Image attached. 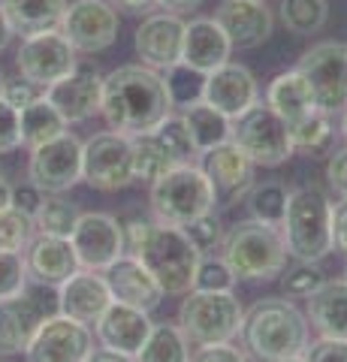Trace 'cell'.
<instances>
[{"label":"cell","mask_w":347,"mask_h":362,"mask_svg":"<svg viewBox=\"0 0 347 362\" xmlns=\"http://www.w3.org/2000/svg\"><path fill=\"white\" fill-rule=\"evenodd\" d=\"M332 202L320 187H296L287 197V211L281 221V235L287 257L299 263H320L332 254Z\"/></svg>","instance_id":"4"},{"label":"cell","mask_w":347,"mask_h":362,"mask_svg":"<svg viewBox=\"0 0 347 362\" xmlns=\"http://www.w3.org/2000/svg\"><path fill=\"white\" fill-rule=\"evenodd\" d=\"M308 317L302 314L287 296L284 299H260L245 311L242 341L245 350L260 362H278L290 356H302L308 347Z\"/></svg>","instance_id":"2"},{"label":"cell","mask_w":347,"mask_h":362,"mask_svg":"<svg viewBox=\"0 0 347 362\" xmlns=\"http://www.w3.org/2000/svg\"><path fill=\"white\" fill-rule=\"evenodd\" d=\"M236 287V275L223 263V257H199L196 272H194V287L203 293H230Z\"/></svg>","instance_id":"42"},{"label":"cell","mask_w":347,"mask_h":362,"mask_svg":"<svg viewBox=\"0 0 347 362\" xmlns=\"http://www.w3.org/2000/svg\"><path fill=\"white\" fill-rule=\"evenodd\" d=\"M21 145V112L0 97V154H9Z\"/></svg>","instance_id":"45"},{"label":"cell","mask_w":347,"mask_h":362,"mask_svg":"<svg viewBox=\"0 0 347 362\" xmlns=\"http://www.w3.org/2000/svg\"><path fill=\"white\" fill-rule=\"evenodd\" d=\"M278 362H305L302 356H290V359H278Z\"/></svg>","instance_id":"59"},{"label":"cell","mask_w":347,"mask_h":362,"mask_svg":"<svg viewBox=\"0 0 347 362\" xmlns=\"http://www.w3.org/2000/svg\"><path fill=\"white\" fill-rule=\"evenodd\" d=\"M182 233L187 235V242L199 251V257L208 254V251H215V247L223 242V226H220L215 211H208V214H203V218L184 223Z\"/></svg>","instance_id":"43"},{"label":"cell","mask_w":347,"mask_h":362,"mask_svg":"<svg viewBox=\"0 0 347 362\" xmlns=\"http://www.w3.org/2000/svg\"><path fill=\"white\" fill-rule=\"evenodd\" d=\"M0 362H4V359H0Z\"/></svg>","instance_id":"62"},{"label":"cell","mask_w":347,"mask_h":362,"mask_svg":"<svg viewBox=\"0 0 347 362\" xmlns=\"http://www.w3.org/2000/svg\"><path fill=\"white\" fill-rule=\"evenodd\" d=\"M302 359L305 362H347V341H339V338H317V341H308Z\"/></svg>","instance_id":"46"},{"label":"cell","mask_w":347,"mask_h":362,"mask_svg":"<svg viewBox=\"0 0 347 362\" xmlns=\"http://www.w3.org/2000/svg\"><path fill=\"white\" fill-rule=\"evenodd\" d=\"M257 100H260V88H257V78L248 66L227 61L223 66H218V70H211L206 76L203 103L223 112L227 118H239Z\"/></svg>","instance_id":"19"},{"label":"cell","mask_w":347,"mask_h":362,"mask_svg":"<svg viewBox=\"0 0 347 362\" xmlns=\"http://www.w3.org/2000/svg\"><path fill=\"white\" fill-rule=\"evenodd\" d=\"M4 82H6V78H4V70H0V94H4Z\"/></svg>","instance_id":"60"},{"label":"cell","mask_w":347,"mask_h":362,"mask_svg":"<svg viewBox=\"0 0 347 362\" xmlns=\"http://www.w3.org/2000/svg\"><path fill=\"white\" fill-rule=\"evenodd\" d=\"M70 0H0V13L18 37L46 33L61 25V16Z\"/></svg>","instance_id":"28"},{"label":"cell","mask_w":347,"mask_h":362,"mask_svg":"<svg viewBox=\"0 0 347 362\" xmlns=\"http://www.w3.org/2000/svg\"><path fill=\"white\" fill-rule=\"evenodd\" d=\"M82 139L70 130L30 148L28 178L42 194H64L82 181Z\"/></svg>","instance_id":"10"},{"label":"cell","mask_w":347,"mask_h":362,"mask_svg":"<svg viewBox=\"0 0 347 362\" xmlns=\"http://www.w3.org/2000/svg\"><path fill=\"white\" fill-rule=\"evenodd\" d=\"M215 21L230 37L233 49H257L272 37L275 18L266 0H223L215 13Z\"/></svg>","instance_id":"21"},{"label":"cell","mask_w":347,"mask_h":362,"mask_svg":"<svg viewBox=\"0 0 347 362\" xmlns=\"http://www.w3.org/2000/svg\"><path fill=\"white\" fill-rule=\"evenodd\" d=\"M136 362H190V341L178 323H154Z\"/></svg>","instance_id":"33"},{"label":"cell","mask_w":347,"mask_h":362,"mask_svg":"<svg viewBox=\"0 0 347 362\" xmlns=\"http://www.w3.org/2000/svg\"><path fill=\"white\" fill-rule=\"evenodd\" d=\"M42 320H46V308L28 290L0 299V359L25 354Z\"/></svg>","instance_id":"25"},{"label":"cell","mask_w":347,"mask_h":362,"mask_svg":"<svg viewBox=\"0 0 347 362\" xmlns=\"http://www.w3.org/2000/svg\"><path fill=\"white\" fill-rule=\"evenodd\" d=\"M42 94L61 112L66 124H82L100 112V103H103V76L94 66H76L70 76L49 85Z\"/></svg>","instance_id":"17"},{"label":"cell","mask_w":347,"mask_h":362,"mask_svg":"<svg viewBox=\"0 0 347 362\" xmlns=\"http://www.w3.org/2000/svg\"><path fill=\"white\" fill-rule=\"evenodd\" d=\"M182 121H184V127H187L199 154H206L208 148H215V145L233 139V118H227L218 109H211L208 103L187 106Z\"/></svg>","instance_id":"30"},{"label":"cell","mask_w":347,"mask_h":362,"mask_svg":"<svg viewBox=\"0 0 347 362\" xmlns=\"http://www.w3.org/2000/svg\"><path fill=\"white\" fill-rule=\"evenodd\" d=\"M158 6L163 13H172V16H184V13H196L203 6V0H158Z\"/></svg>","instance_id":"53"},{"label":"cell","mask_w":347,"mask_h":362,"mask_svg":"<svg viewBox=\"0 0 347 362\" xmlns=\"http://www.w3.org/2000/svg\"><path fill=\"white\" fill-rule=\"evenodd\" d=\"M245 308L239 305L236 293H184V302L178 308V326L194 347L233 341L242 332Z\"/></svg>","instance_id":"7"},{"label":"cell","mask_w":347,"mask_h":362,"mask_svg":"<svg viewBox=\"0 0 347 362\" xmlns=\"http://www.w3.org/2000/svg\"><path fill=\"white\" fill-rule=\"evenodd\" d=\"M158 139L170 148V154L175 157V163L182 166V163H194L196 157H199V151H196V145H194V139H190V133H187V127H184V121H182V115H166L160 124H158Z\"/></svg>","instance_id":"40"},{"label":"cell","mask_w":347,"mask_h":362,"mask_svg":"<svg viewBox=\"0 0 347 362\" xmlns=\"http://www.w3.org/2000/svg\"><path fill=\"white\" fill-rule=\"evenodd\" d=\"M327 181L339 197H347V148L332 151L327 163Z\"/></svg>","instance_id":"51"},{"label":"cell","mask_w":347,"mask_h":362,"mask_svg":"<svg viewBox=\"0 0 347 362\" xmlns=\"http://www.w3.org/2000/svg\"><path fill=\"white\" fill-rule=\"evenodd\" d=\"M281 290L287 299H308L311 293H317L323 287V281H327V275H323V269L317 263H299L293 269L281 272Z\"/></svg>","instance_id":"41"},{"label":"cell","mask_w":347,"mask_h":362,"mask_svg":"<svg viewBox=\"0 0 347 362\" xmlns=\"http://www.w3.org/2000/svg\"><path fill=\"white\" fill-rule=\"evenodd\" d=\"M163 88L170 97L172 109H187L194 103H203V88H206V73L187 66L184 61H178L163 70Z\"/></svg>","instance_id":"37"},{"label":"cell","mask_w":347,"mask_h":362,"mask_svg":"<svg viewBox=\"0 0 347 362\" xmlns=\"http://www.w3.org/2000/svg\"><path fill=\"white\" fill-rule=\"evenodd\" d=\"M130 154H133V178L136 181H158L170 173L175 163V157L170 154V148L158 139V133H139L130 136Z\"/></svg>","instance_id":"31"},{"label":"cell","mask_w":347,"mask_h":362,"mask_svg":"<svg viewBox=\"0 0 347 362\" xmlns=\"http://www.w3.org/2000/svg\"><path fill=\"white\" fill-rule=\"evenodd\" d=\"M281 25L296 37L320 33L329 21V0H281L278 4Z\"/></svg>","instance_id":"34"},{"label":"cell","mask_w":347,"mask_h":362,"mask_svg":"<svg viewBox=\"0 0 347 362\" xmlns=\"http://www.w3.org/2000/svg\"><path fill=\"white\" fill-rule=\"evenodd\" d=\"M118 9L109 0H73V4H66L58 25L66 42L82 54L106 52L118 40Z\"/></svg>","instance_id":"13"},{"label":"cell","mask_w":347,"mask_h":362,"mask_svg":"<svg viewBox=\"0 0 347 362\" xmlns=\"http://www.w3.org/2000/svg\"><path fill=\"white\" fill-rule=\"evenodd\" d=\"M329 230H332V251H339L341 257H347V197H341L332 206Z\"/></svg>","instance_id":"49"},{"label":"cell","mask_w":347,"mask_h":362,"mask_svg":"<svg viewBox=\"0 0 347 362\" xmlns=\"http://www.w3.org/2000/svg\"><path fill=\"white\" fill-rule=\"evenodd\" d=\"M79 218H82V211H79L76 202H70L64 194H46L33 223H37V233H42V235H61V239H70Z\"/></svg>","instance_id":"36"},{"label":"cell","mask_w":347,"mask_h":362,"mask_svg":"<svg viewBox=\"0 0 347 362\" xmlns=\"http://www.w3.org/2000/svg\"><path fill=\"white\" fill-rule=\"evenodd\" d=\"M58 290H61L58 311L85 323V326H94L100 320V314L112 305V293H109L103 272H94V269H79L73 278H66Z\"/></svg>","instance_id":"24"},{"label":"cell","mask_w":347,"mask_h":362,"mask_svg":"<svg viewBox=\"0 0 347 362\" xmlns=\"http://www.w3.org/2000/svg\"><path fill=\"white\" fill-rule=\"evenodd\" d=\"M9 37H13V30H9V25H6V18H4V13H0V52L9 45Z\"/></svg>","instance_id":"57"},{"label":"cell","mask_w":347,"mask_h":362,"mask_svg":"<svg viewBox=\"0 0 347 362\" xmlns=\"http://www.w3.org/2000/svg\"><path fill=\"white\" fill-rule=\"evenodd\" d=\"M115 9H121V13H136V16H142V13H151L154 6H158V0H109Z\"/></svg>","instance_id":"54"},{"label":"cell","mask_w":347,"mask_h":362,"mask_svg":"<svg viewBox=\"0 0 347 362\" xmlns=\"http://www.w3.org/2000/svg\"><path fill=\"white\" fill-rule=\"evenodd\" d=\"M37 235V223L28 214H21L18 209L9 206L6 211H0V251H16L25 254L28 245Z\"/></svg>","instance_id":"39"},{"label":"cell","mask_w":347,"mask_h":362,"mask_svg":"<svg viewBox=\"0 0 347 362\" xmlns=\"http://www.w3.org/2000/svg\"><path fill=\"white\" fill-rule=\"evenodd\" d=\"M172 112L163 76L145 64H127L103 76V103L100 115L109 130L121 136H139L158 130V124Z\"/></svg>","instance_id":"1"},{"label":"cell","mask_w":347,"mask_h":362,"mask_svg":"<svg viewBox=\"0 0 347 362\" xmlns=\"http://www.w3.org/2000/svg\"><path fill=\"white\" fill-rule=\"evenodd\" d=\"M308 320L320 338L347 341V278L323 281V287L308 296Z\"/></svg>","instance_id":"27"},{"label":"cell","mask_w":347,"mask_h":362,"mask_svg":"<svg viewBox=\"0 0 347 362\" xmlns=\"http://www.w3.org/2000/svg\"><path fill=\"white\" fill-rule=\"evenodd\" d=\"M28 266H25V254L16 251H0V299L18 296L28 290Z\"/></svg>","instance_id":"44"},{"label":"cell","mask_w":347,"mask_h":362,"mask_svg":"<svg viewBox=\"0 0 347 362\" xmlns=\"http://www.w3.org/2000/svg\"><path fill=\"white\" fill-rule=\"evenodd\" d=\"M42 199H46V194H42L37 185H18V187H13V209H18L21 214H28V218H37Z\"/></svg>","instance_id":"50"},{"label":"cell","mask_w":347,"mask_h":362,"mask_svg":"<svg viewBox=\"0 0 347 362\" xmlns=\"http://www.w3.org/2000/svg\"><path fill=\"white\" fill-rule=\"evenodd\" d=\"M85 362H136V359H133V356H124V354H115V350L100 347V350H91V356H88Z\"/></svg>","instance_id":"55"},{"label":"cell","mask_w":347,"mask_h":362,"mask_svg":"<svg viewBox=\"0 0 347 362\" xmlns=\"http://www.w3.org/2000/svg\"><path fill=\"white\" fill-rule=\"evenodd\" d=\"M9 206H13V185L0 175V211H6Z\"/></svg>","instance_id":"56"},{"label":"cell","mask_w":347,"mask_h":362,"mask_svg":"<svg viewBox=\"0 0 347 362\" xmlns=\"http://www.w3.org/2000/svg\"><path fill=\"white\" fill-rule=\"evenodd\" d=\"M190 362H251L245 356V350H239L233 341H220V344H203L190 354Z\"/></svg>","instance_id":"47"},{"label":"cell","mask_w":347,"mask_h":362,"mask_svg":"<svg viewBox=\"0 0 347 362\" xmlns=\"http://www.w3.org/2000/svg\"><path fill=\"white\" fill-rule=\"evenodd\" d=\"M344 278H347V266H344Z\"/></svg>","instance_id":"61"},{"label":"cell","mask_w":347,"mask_h":362,"mask_svg":"<svg viewBox=\"0 0 347 362\" xmlns=\"http://www.w3.org/2000/svg\"><path fill=\"white\" fill-rule=\"evenodd\" d=\"M76 52L70 42H66L64 33L54 28L46 33H33V37H25L16 52V66L18 76L28 78V82L40 85L46 90L49 85L61 82L64 76H70L76 66Z\"/></svg>","instance_id":"12"},{"label":"cell","mask_w":347,"mask_h":362,"mask_svg":"<svg viewBox=\"0 0 347 362\" xmlns=\"http://www.w3.org/2000/svg\"><path fill=\"white\" fill-rule=\"evenodd\" d=\"M124 254H136L139 251V245L145 242V235H148V230H151V221H139V218H133V221H127L124 226Z\"/></svg>","instance_id":"52"},{"label":"cell","mask_w":347,"mask_h":362,"mask_svg":"<svg viewBox=\"0 0 347 362\" xmlns=\"http://www.w3.org/2000/svg\"><path fill=\"white\" fill-rule=\"evenodd\" d=\"M287 197H290V190L281 181H260V185H251V190L245 194L251 218L269 226H281L284 211H287Z\"/></svg>","instance_id":"38"},{"label":"cell","mask_w":347,"mask_h":362,"mask_svg":"<svg viewBox=\"0 0 347 362\" xmlns=\"http://www.w3.org/2000/svg\"><path fill=\"white\" fill-rule=\"evenodd\" d=\"M6 100L13 109H28L33 100H40L42 94H40V85H33V82H28V78H9V82H4V94H0Z\"/></svg>","instance_id":"48"},{"label":"cell","mask_w":347,"mask_h":362,"mask_svg":"<svg viewBox=\"0 0 347 362\" xmlns=\"http://www.w3.org/2000/svg\"><path fill=\"white\" fill-rule=\"evenodd\" d=\"M296 70L314 97V109L320 112H341L347 106V42H320L299 58Z\"/></svg>","instance_id":"9"},{"label":"cell","mask_w":347,"mask_h":362,"mask_svg":"<svg viewBox=\"0 0 347 362\" xmlns=\"http://www.w3.org/2000/svg\"><path fill=\"white\" fill-rule=\"evenodd\" d=\"M199 157H203V173L208 175L211 187H215L218 206H233V202L245 199V194L254 185L257 166L236 142L227 139Z\"/></svg>","instance_id":"16"},{"label":"cell","mask_w":347,"mask_h":362,"mask_svg":"<svg viewBox=\"0 0 347 362\" xmlns=\"http://www.w3.org/2000/svg\"><path fill=\"white\" fill-rule=\"evenodd\" d=\"M25 266H28V278L42 287H61L66 278H73L82 269L70 239L42 235V233L33 235V242L28 245Z\"/></svg>","instance_id":"23"},{"label":"cell","mask_w":347,"mask_h":362,"mask_svg":"<svg viewBox=\"0 0 347 362\" xmlns=\"http://www.w3.org/2000/svg\"><path fill=\"white\" fill-rule=\"evenodd\" d=\"M335 127L329 121V112L311 109L308 115H302L299 121L290 124V139H293V151L302 154H327L332 145Z\"/></svg>","instance_id":"35"},{"label":"cell","mask_w":347,"mask_h":362,"mask_svg":"<svg viewBox=\"0 0 347 362\" xmlns=\"http://www.w3.org/2000/svg\"><path fill=\"white\" fill-rule=\"evenodd\" d=\"M263 103L269 109H275L287 124L299 121L302 115H308L314 109V97H311V88L305 82V76L299 70H287L281 76H275L266 88V100Z\"/></svg>","instance_id":"29"},{"label":"cell","mask_w":347,"mask_h":362,"mask_svg":"<svg viewBox=\"0 0 347 362\" xmlns=\"http://www.w3.org/2000/svg\"><path fill=\"white\" fill-rule=\"evenodd\" d=\"M94 350V335L85 323L66 314H46L25 350L28 362H85Z\"/></svg>","instance_id":"14"},{"label":"cell","mask_w":347,"mask_h":362,"mask_svg":"<svg viewBox=\"0 0 347 362\" xmlns=\"http://www.w3.org/2000/svg\"><path fill=\"white\" fill-rule=\"evenodd\" d=\"M223 263L233 269L236 281H272L287 269V245L281 226L260 221H239L223 233Z\"/></svg>","instance_id":"3"},{"label":"cell","mask_w":347,"mask_h":362,"mask_svg":"<svg viewBox=\"0 0 347 362\" xmlns=\"http://www.w3.org/2000/svg\"><path fill=\"white\" fill-rule=\"evenodd\" d=\"M218 209V197L211 187L208 175L203 173V166L196 163H182L172 166L163 178H158L151 185V211L158 223L178 226L203 218V214Z\"/></svg>","instance_id":"5"},{"label":"cell","mask_w":347,"mask_h":362,"mask_svg":"<svg viewBox=\"0 0 347 362\" xmlns=\"http://www.w3.org/2000/svg\"><path fill=\"white\" fill-rule=\"evenodd\" d=\"M66 130H70V124L49 103L46 94L40 100H33L28 109H21V145H28V148H37V145L49 142Z\"/></svg>","instance_id":"32"},{"label":"cell","mask_w":347,"mask_h":362,"mask_svg":"<svg viewBox=\"0 0 347 362\" xmlns=\"http://www.w3.org/2000/svg\"><path fill=\"white\" fill-rule=\"evenodd\" d=\"M70 242H73L76 257H79V266L94 269V272H103L109 263H115L124 254V230L106 211L82 214Z\"/></svg>","instance_id":"15"},{"label":"cell","mask_w":347,"mask_h":362,"mask_svg":"<svg viewBox=\"0 0 347 362\" xmlns=\"http://www.w3.org/2000/svg\"><path fill=\"white\" fill-rule=\"evenodd\" d=\"M82 181L103 194L133 185L136 178H133L130 136H121L115 130L91 136L82 145Z\"/></svg>","instance_id":"11"},{"label":"cell","mask_w":347,"mask_h":362,"mask_svg":"<svg viewBox=\"0 0 347 362\" xmlns=\"http://www.w3.org/2000/svg\"><path fill=\"white\" fill-rule=\"evenodd\" d=\"M233 54V42L223 33L215 18H190L184 21V40H182V61L199 73H211L223 66Z\"/></svg>","instance_id":"26"},{"label":"cell","mask_w":347,"mask_h":362,"mask_svg":"<svg viewBox=\"0 0 347 362\" xmlns=\"http://www.w3.org/2000/svg\"><path fill=\"white\" fill-rule=\"evenodd\" d=\"M151 326L154 323H151L148 311L133 308V305H124V302L112 299V305L103 314H100V320L94 323V335H97L100 347L115 350V354H124V356L136 359L142 344L148 341Z\"/></svg>","instance_id":"18"},{"label":"cell","mask_w":347,"mask_h":362,"mask_svg":"<svg viewBox=\"0 0 347 362\" xmlns=\"http://www.w3.org/2000/svg\"><path fill=\"white\" fill-rule=\"evenodd\" d=\"M103 278H106L109 293L115 302L133 305V308H142L148 314L163 302L160 284L154 281L151 272L142 266V259L130 257V254H121L115 263H109L103 269Z\"/></svg>","instance_id":"22"},{"label":"cell","mask_w":347,"mask_h":362,"mask_svg":"<svg viewBox=\"0 0 347 362\" xmlns=\"http://www.w3.org/2000/svg\"><path fill=\"white\" fill-rule=\"evenodd\" d=\"M233 142L251 157L254 166H281L293 157L290 124L260 100L233 118Z\"/></svg>","instance_id":"8"},{"label":"cell","mask_w":347,"mask_h":362,"mask_svg":"<svg viewBox=\"0 0 347 362\" xmlns=\"http://www.w3.org/2000/svg\"><path fill=\"white\" fill-rule=\"evenodd\" d=\"M341 136H344V139H347V106L341 109Z\"/></svg>","instance_id":"58"},{"label":"cell","mask_w":347,"mask_h":362,"mask_svg":"<svg viewBox=\"0 0 347 362\" xmlns=\"http://www.w3.org/2000/svg\"><path fill=\"white\" fill-rule=\"evenodd\" d=\"M184 18L172 13H151L136 28V54L151 70H166L182 61Z\"/></svg>","instance_id":"20"},{"label":"cell","mask_w":347,"mask_h":362,"mask_svg":"<svg viewBox=\"0 0 347 362\" xmlns=\"http://www.w3.org/2000/svg\"><path fill=\"white\" fill-rule=\"evenodd\" d=\"M133 257L142 259V266L154 275L163 296H184L194 287L199 251L187 242V235L178 226L151 223L148 235H145V242Z\"/></svg>","instance_id":"6"}]
</instances>
